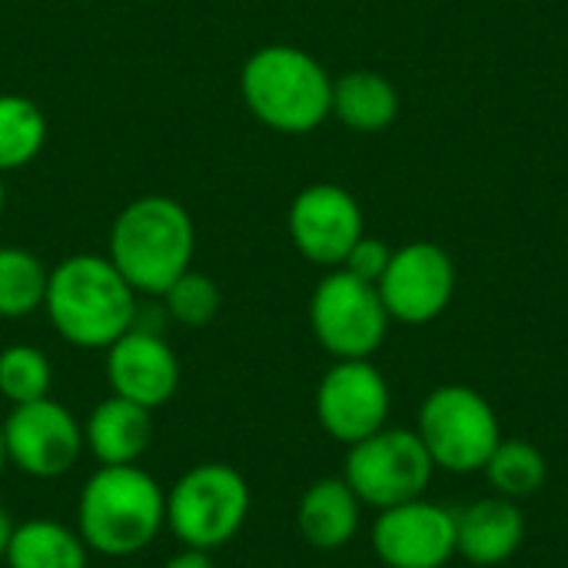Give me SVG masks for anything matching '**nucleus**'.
Wrapping results in <instances>:
<instances>
[{"label":"nucleus","instance_id":"nucleus-1","mask_svg":"<svg viewBox=\"0 0 568 568\" xmlns=\"http://www.w3.org/2000/svg\"><path fill=\"white\" fill-rule=\"evenodd\" d=\"M43 310L57 336L77 349H110L136 326V290L100 253H77L50 270Z\"/></svg>","mask_w":568,"mask_h":568},{"label":"nucleus","instance_id":"nucleus-2","mask_svg":"<svg viewBox=\"0 0 568 568\" xmlns=\"http://www.w3.org/2000/svg\"><path fill=\"white\" fill-rule=\"evenodd\" d=\"M166 526V489L140 466H100L80 489L77 532L90 552L130 559Z\"/></svg>","mask_w":568,"mask_h":568},{"label":"nucleus","instance_id":"nucleus-3","mask_svg":"<svg viewBox=\"0 0 568 568\" xmlns=\"http://www.w3.org/2000/svg\"><path fill=\"white\" fill-rule=\"evenodd\" d=\"M196 230L183 203L140 196L120 210L110 230V263L146 296H163L193 263Z\"/></svg>","mask_w":568,"mask_h":568},{"label":"nucleus","instance_id":"nucleus-4","mask_svg":"<svg viewBox=\"0 0 568 568\" xmlns=\"http://www.w3.org/2000/svg\"><path fill=\"white\" fill-rule=\"evenodd\" d=\"M250 113L276 133H310L333 110V80L316 57L290 43L250 53L240 73Z\"/></svg>","mask_w":568,"mask_h":568},{"label":"nucleus","instance_id":"nucleus-5","mask_svg":"<svg viewBox=\"0 0 568 568\" xmlns=\"http://www.w3.org/2000/svg\"><path fill=\"white\" fill-rule=\"evenodd\" d=\"M253 496L240 469L200 463L166 489V529L183 549L216 552L246 526Z\"/></svg>","mask_w":568,"mask_h":568},{"label":"nucleus","instance_id":"nucleus-6","mask_svg":"<svg viewBox=\"0 0 568 568\" xmlns=\"http://www.w3.org/2000/svg\"><path fill=\"white\" fill-rule=\"evenodd\" d=\"M419 439L436 469L466 476L486 469L503 443L496 409L469 386H439L419 406Z\"/></svg>","mask_w":568,"mask_h":568},{"label":"nucleus","instance_id":"nucleus-7","mask_svg":"<svg viewBox=\"0 0 568 568\" xmlns=\"http://www.w3.org/2000/svg\"><path fill=\"white\" fill-rule=\"evenodd\" d=\"M433 459L413 429H389L359 439L349 446L343 479L363 506L393 509L413 499H423L433 479Z\"/></svg>","mask_w":568,"mask_h":568},{"label":"nucleus","instance_id":"nucleus-8","mask_svg":"<svg viewBox=\"0 0 568 568\" xmlns=\"http://www.w3.org/2000/svg\"><path fill=\"white\" fill-rule=\"evenodd\" d=\"M310 326L329 356L369 359L389 333V313L376 283L333 270L310 296Z\"/></svg>","mask_w":568,"mask_h":568},{"label":"nucleus","instance_id":"nucleus-9","mask_svg":"<svg viewBox=\"0 0 568 568\" xmlns=\"http://www.w3.org/2000/svg\"><path fill=\"white\" fill-rule=\"evenodd\" d=\"M3 439L10 466L30 479H60L73 473L87 449L77 416L50 396L10 406L3 419Z\"/></svg>","mask_w":568,"mask_h":568},{"label":"nucleus","instance_id":"nucleus-10","mask_svg":"<svg viewBox=\"0 0 568 568\" xmlns=\"http://www.w3.org/2000/svg\"><path fill=\"white\" fill-rule=\"evenodd\" d=\"M389 406V383L369 359H336L316 386V419L343 446L379 433Z\"/></svg>","mask_w":568,"mask_h":568},{"label":"nucleus","instance_id":"nucleus-11","mask_svg":"<svg viewBox=\"0 0 568 568\" xmlns=\"http://www.w3.org/2000/svg\"><path fill=\"white\" fill-rule=\"evenodd\" d=\"M376 290L389 320L423 326L449 306L456 290V270L449 253L436 243H409L403 250H393Z\"/></svg>","mask_w":568,"mask_h":568},{"label":"nucleus","instance_id":"nucleus-12","mask_svg":"<svg viewBox=\"0 0 568 568\" xmlns=\"http://www.w3.org/2000/svg\"><path fill=\"white\" fill-rule=\"evenodd\" d=\"M373 552L386 568H443L456 556V513L426 499L379 509Z\"/></svg>","mask_w":568,"mask_h":568},{"label":"nucleus","instance_id":"nucleus-13","mask_svg":"<svg viewBox=\"0 0 568 568\" xmlns=\"http://www.w3.org/2000/svg\"><path fill=\"white\" fill-rule=\"evenodd\" d=\"M293 246L320 266H343L363 236V210L343 186L313 183L290 206Z\"/></svg>","mask_w":568,"mask_h":568},{"label":"nucleus","instance_id":"nucleus-14","mask_svg":"<svg viewBox=\"0 0 568 568\" xmlns=\"http://www.w3.org/2000/svg\"><path fill=\"white\" fill-rule=\"evenodd\" d=\"M106 379L113 396L153 413L173 399L180 386V359L160 333L133 326L106 349Z\"/></svg>","mask_w":568,"mask_h":568},{"label":"nucleus","instance_id":"nucleus-15","mask_svg":"<svg viewBox=\"0 0 568 568\" xmlns=\"http://www.w3.org/2000/svg\"><path fill=\"white\" fill-rule=\"evenodd\" d=\"M526 539L523 509L506 496L473 503L456 516V552L473 566H499L519 552Z\"/></svg>","mask_w":568,"mask_h":568},{"label":"nucleus","instance_id":"nucleus-16","mask_svg":"<svg viewBox=\"0 0 568 568\" xmlns=\"http://www.w3.org/2000/svg\"><path fill=\"white\" fill-rule=\"evenodd\" d=\"M83 443L100 466H136L153 443V413L123 396H110L90 409Z\"/></svg>","mask_w":568,"mask_h":568},{"label":"nucleus","instance_id":"nucleus-17","mask_svg":"<svg viewBox=\"0 0 568 568\" xmlns=\"http://www.w3.org/2000/svg\"><path fill=\"white\" fill-rule=\"evenodd\" d=\"M359 509L363 503L356 499L346 479H320L300 499V536L320 552H336L349 546L359 532Z\"/></svg>","mask_w":568,"mask_h":568},{"label":"nucleus","instance_id":"nucleus-18","mask_svg":"<svg viewBox=\"0 0 568 568\" xmlns=\"http://www.w3.org/2000/svg\"><path fill=\"white\" fill-rule=\"evenodd\" d=\"M329 113L356 133H379L396 120L399 93L383 73L349 70L339 80H333V110Z\"/></svg>","mask_w":568,"mask_h":568},{"label":"nucleus","instance_id":"nucleus-19","mask_svg":"<svg viewBox=\"0 0 568 568\" xmlns=\"http://www.w3.org/2000/svg\"><path fill=\"white\" fill-rule=\"evenodd\" d=\"M7 568H87L90 549L77 529L53 519H27L13 526Z\"/></svg>","mask_w":568,"mask_h":568},{"label":"nucleus","instance_id":"nucleus-20","mask_svg":"<svg viewBox=\"0 0 568 568\" xmlns=\"http://www.w3.org/2000/svg\"><path fill=\"white\" fill-rule=\"evenodd\" d=\"M43 143H47L43 110L30 97L0 93V173L33 163Z\"/></svg>","mask_w":568,"mask_h":568},{"label":"nucleus","instance_id":"nucleus-21","mask_svg":"<svg viewBox=\"0 0 568 568\" xmlns=\"http://www.w3.org/2000/svg\"><path fill=\"white\" fill-rule=\"evenodd\" d=\"M50 270L20 246H0V320H20L43 310Z\"/></svg>","mask_w":568,"mask_h":568},{"label":"nucleus","instance_id":"nucleus-22","mask_svg":"<svg viewBox=\"0 0 568 568\" xmlns=\"http://www.w3.org/2000/svg\"><path fill=\"white\" fill-rule=\"evenodd\" d=\"M483 473L489 476V486L496 489V496H506L516 503L546 486L549 463L539 446L526 439H503Z\"/></svg>","mask_w":568,"mask_h":568},{"label":"nucleus","instance_id":"nucleus-23","mask_svg":"<svg viewBox=\"0 0 568 568\" xmlns=\"http://www.w3.org/2000/svg\"><path fill=\"white\" fill-rule=\"evenodd\" d=\"M50 383H53V366L43 349L13 343L0 353V396L10 406H23L50 396Z\"/></svg>","mask_w":568,"mask_h":568},{"label":"nucleus","instance_id":"nucleus-24","mask_svg":"<svg viewBox=\"0 0 568 568\" xmlns=\"http://www.w3.org/2000/svg\"><path fill=\"white\" fill-rule=\"evenodd\" d=\"M166 313L170 320H176L180 326L200 329L210 326L220 313V286L196 270H186L166 293H163Z\"/></svg>","mask_w":568,"mask_h":568},{"label":"nucleus","instance_id":"nucleus-25","mask_svg":"<svg viewBox=\"0 0 568 568\" xmlns=\"http://www.w3.org/2000/svg\"><path fill=\"white\" fill-rule=\"evenodd\" d=\"M389 256H393V250L383 240L363 233L356 240V246L349 250V256L343 260V270L353 273V276H359V280H366V283H379V276L389 266Z\"/></svg>","mask_w":568,"mask_h":568},{"label":"nucleus","instance_id":"nucleus-26","mask_svg":"<svg viewBox=\"0 0 568 568\" xmlns=\"http://www.w3.org/2000/svg\"><path fill=\"white\" fill-rule=\"evenodd\" d=\"M163 568H216L210 552H200V549H180L173 559H166Z\"/></svg>","mask_w":568,"mask_h":568},{"label":"nucleus","instance_id":"nucleus-27","mask_svg":"<svg viewBox=\"0 0 568 568\" xmlns=\"http://www.w3.org/2000/svg\"><path fill=\"white\" fill-rule=\"evenodd\" d=\"M10 536H13V523H10V516L0 509V562L7 559V549H10Z\"/></svg>","mask_w":568,"mask_h":568},{"label":"nucleus","instance_id":"nucleus-28","mask_svg":"<svg viewBox=\"0 0 568 568\" xmlns=\"http://www.w3.org/2000/svg\"><path fill=\"white\" fill-rule=\"evenodd\" d=\"M10 459H7V439H3V419H0V476L7 473Z\"/></svg>","mask_w":568,"mask_h":568},{"label":"nucleus","instance_id":"nucleus-29","mask_svg":"<svg viewBox=\"0 0 568 568\" xmlns=\"http://www.w3.org/2000/svg\"><path fill=\"white\" fill-rule=\"evenodd\" d=\"M3 176V173H0ZM3 203H7V193H3V180H0V216H3Z\"/></svg>","mask_w":568,"mask_h":568}]
</instances>
